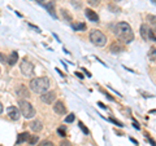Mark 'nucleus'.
<instances>
[{
  "mask_svg": "<svg viewBox=\"0 0 156 146\" xmlns=\"http://www.w3.org/2000/svg\"><path fill=\"white\" fill-rule=\"evenodd\" d=\"M115 34L121 41L126 43V44H129V43H131L134 40L133 28L130 27V25L128 22H119L117 23L116 28H115Z\"/></svg>",
  "mask_w": 156,
  "mask_h": 146,
  "instance_id": "1",
  "label": "nucleus"
},
{
  "mask_svg": "<svg viewBox=\"0 0 156 146\" xmlns=\"http://www.w3.org/2000/svg\"><path fill=\"white\" fill-rule=\"evenodd\" d=\"M30 88L33 92L35 93H46L48 92V88H50V80L44 76H39V78H34L30 81Z\"/></svg>",
  "mask_w": 156,
  "mask_h": 146,
  "instance_id": "2",
  "label": "nucleus"
},
{
  "mask_svg": "<svg viewBox=\"0 0 156 146\" xmlns=\"http://www.w3.org/2000/svg\"><path fill=\"white\" fill-rule=\"evenodd\" d=\"M18 105H20V111H21V114L25 116L26 119H31L33 116L35 115V110H34L33 105L30 102H27L26 100H20Z\"/></svg>",
  "mask_w": 156,
  "mask_h": 146,
  "instance_id": "3",
  "label": "nucleus"
},
{
  "mask_svg": "<svg viewBox=\"0 0 156 146\" xmlns=\"http://www.w3.org/2000/svg\"><path fill=\"white\" fill-rule=\"evenodd\" d=\"M90 40L95 47H104L107 43V36L99 30H92L90 32Z\"/></svg>",
  "mask_w": 156,
  "mask_h": 146,
  "instance_id": "4",
  "label": "nucleus"
},
{
  "mask_svg": "<svg viewBox=\"0 0 156 146\" xmlns=\"http://www.w3.org/2000/svg\"><path fill=\"white\" fill-rule=\"evenodd\" d=\"M20 70H21L23 76H33L34 75V65L26 58H23L21 65H20Z\"/></svg>",
  "mask_w": 156,
  "mask_h": 146,
  "instance_id": "5",
  "label": "nucleus"
},
{
  "mask_svg": "<svg viewBox=\"0 0 156 146\" xmlns=\"http://www.w3.org/2000/svg\"><path fill=\"white\" fill-rule=\"evenodd\" d=\"M16 95L20 97V98H29L30 97V92H29V89L26 88L25 85H22V84H20L17 88H16Z\"/></svg>",
  "mask_w": 156,
  "mask_h": 146,
  "instance_id": "6",
  "label": "nucleus"
},
{
  "mask_svg": "<svg viewBox=\"0 0 156 146\" xmlns=\"http://www.w3.org/2000/svg\"><path fill=\"white\" fill-rule=\"evenodd\" d=\"M41 100L44 102V104L50 105V104H52V102L56 100V93H55V92H46V93H43L41 96Z\"/></svg>",
  "mask_w": 156,
  "mask_h": 146,
  "instance_id": "7",
  "label": "nucleus"
},
{
  "mask_svg": "<svg viewBox=\"0 0 156 146\" xmlns=\"http://www.w3.org/2000/svg\"><path fill=\"white\" fill-rule=\"evenodd\" d=\"M7 113H8V116L9 118H11L12 120H18L20 119V113H21V111H20L16 106H9V108L7 109Z\"/></svg>",
  "mask_w": 156,
  "mask_h": 146,
  "instance_id": "8",
  "label": "nucleus"
},
{
  "mask_svg": "<svg viewBox=\"0 0 156 146\" xmlns=\"http://www.w3.org/2000/svg\"><path fill=\"white\" fill-rule=\"evenodd\" d=\"M53 111H55L56 114H58V115L66 114V108H65L64 102H62V101H57L56 104L53 105Z\"/></svg>",
  "mask_w": 156,
  "mask_h": 146,
  "instance_id": "9",
  "label": "nucleus"
},
{
  "mask_svg": "<svg viewBox=\"0 0 156 146\" xmlns=\"http://www.w3.org/2000/svg\"><path fill=\"white\" fill-rule=\"evenodd\" d=\"M139 31H140V36H142V38L144 39V40H151V39H150L151 28H150L147 25H140Z\"/></svg>",
  "mask_w": 156,
  "mask_h": 146,
  "instance_id": "10",
  "label": "nucleus"
},
{
  "mask_svg": "<svg viewBox=\"0 0 156 146\" xmlns=\"http://www.w3.org/2000/svg\"><path fill=\"white\" fill-rule=\"evenodd\" d=\"M122 49H124V47L121 45L119 41H113L109 45V51H111V53H113V55H119L120 52H122Z\"/></svg>",
  "mask_w": 156,
  "mask_h": 146,
  "instance_id": "11",
  "label": "nucleus"
},
{
  "mask_svg": "<svg viewBox=\"0 0 156 146\" xmlns=\"http://www.w3.org/2000/svg\"><path fill=\"white\" fill-rule=\"evenodd\" d=\"M85 16L89 18L91 22H98V21H99V16H98L96 12H94L92 9H86V11H85Z\"/></svg>",
  "mask_w": 156,
  "mask_h": 146,
  "instance_id": "12",
  "label": "nucleus"
},
{
  "mask_svg": "<svg viewBox=\"0 0 156 146\" xmlns=\"http://www.w3.org/2000/svg\"><path fill=\"white\" fill-rule=\"evenodd\" d=\"M30 128H31V131H34V132H41L43 129V124H42L41 120H34V121H31Z\"/></svg>",
  "mask_w": 156,
  "mask_h": 146,
  "instance_id": "13",
  "label": "nucleus"
},
{
  "mask_svg": "<svg viewBox=\"0 0 156 146\" xmlns=\"http://www.w3.org/2000/svg\"><path fill=\"white\" fill-rule=\"evenodd\" d=\"M17 60H18V53L17 52H12L11 53V56L8 57V65H11V66H13V65H16V62H17Z\"/></svg>",
  "mask_w": 156,
  "mask_h": 146,
  "instance_id": "14",
  "label": "nucleus"
},
{
  "mask_svg": "<svg viewBox=\"0 0 156 146\" xmlns=\"http://www.w3.org/2000/svg\"><path fill=\"white\" fill-rule=\"evenodd\" d=\"M147 22L150 23L151 30L156 31V16H152V14H148V16H147Z\"/></svg>",
  "mask_w": 156,
  "mask_h": 146,
  "instance_id": "15",
  "label": "nucleus"
},
{
  "mask_svg": "<svg viewBox=\"0 0 156 146\" xmlns=\"http://www.w3.org/2000/svg\"><path fill=\"white\" fill-rule=\"evenodd\" d=\"M29 137H30V134H29L27 132H22V133H20L18 134V137H17V144H22V142H25V141H29Z\"/></svg>",
  "mask_w": 156,
  "mask_h": 146,
  "instance_id": "16",
  "label": "nucleus"
},
{
  "mask_svg": "<svg viewBox=\"0 0 156 146\" xmlns=\"http://www.w3.org/2000/svg\"><path fill=\"white\" fill-rule=\"evenodd\" d=\"M46 8H47L48 13H50L53 18H57V14H56V12H55V4H53V3L51 2V3H48V4H47Z\"/></svg>",
  "mask_w": 156,
  "mask_h": 146,
  "instance_id": "17",
  "label": "nucleus"
},
{
  "mask_svg": "<svg viewBox=\"0 0 156 146\" xmlns=\"http://www.w3.org/2000/svg\"><path fill=\"white\" fill-rule=\"evenodd\" d=\"M148 58L151 61H156V48L155 47H151L150 51H148Z\"/></svg>",
  "mask_w": 156,
  "mask_h": 146,
  "instance_id": "18",
  "label": "nucleus"
},
{
  "mask_svg": "<svg viewBox=\"0 0 156 146\" xmlns=\"http://www.w3.org/2000/svg\"><path fill=\"white\" fill-rule=\"evenodd\" d=\"M73 28H74V30L83 31V30H86V25L85 23H73Z\"/></svg>",
  "mask_w": 156,
  "mask_h": 146,
  "instance_id": "19",
  "label": "nucleus"
},
{
  "mask_svg": "<svg viewBox=\"0 0 156 146\" xmlns=\"http://www.w3.org/2000/svg\"><path fill=\"white\" fill-rule=\"evenodd\" d=\"M61 14H62V17H64V19H66V21H72V16L65 11V9H61Z\"/></svg>",
  "mask_w": 156,
  "mask_h": 146,
  "instance_id": "20",
  "label": "nucleus"
},
{
  "mask_svg": "<svg viewBox=\"0 0 156 146\" xmlns=\"http://www.w3.org/2000/svg\"><path fill=\"white\" fill-rule=\"evenodd\" d=\"M38 140H39V137L37 134L35 136H30V137H29V144H30V145H35L38 142Z\"/></svg>",
  "mask_w": 156,
  "mask_h": 146,
  "instance_id": "21",
  "label": "nucleus"
},
{
  "mask_svg": "<svg viewBox=\"0 0 156 146\" xmlns=\"http://www.w3.org/2000/svg\"><path fill=\"white\" fill-rule=\"evenodd\" d=\"M101 0H87V3H89V5L91 7H98L100 4Z\"/></svg>",
  "mask_w": 156,
  "mask_h": 146,
  "instance_id": "22",
  "label": "nucleus"
},
{
  "mask_svg": "<svg viewBox=\"0 0 156 146\" xmlns=\"http://www.w3.org/2000/svg\"><path fill=\"white\" fill-rule=\"evenodd\" d=\"M78 125H80V128L82 129V132H83L85 134H89V129H87V128L85 127V124L82 123V121H78Z\"/></svg>",
  "mask_w": 156,
  "mask_h": 146,
  "instance_id": "23",
  "label": "nucleus"
},
{
  "mask_svg": "<svg viewBox=\"0 0 156 146\" xmlns=\"http://www.w3.org/2000/svg\"><path fill=\"white\" fill-rule=\"evenodd\" d=\"M74 119H76V116H74V114H69L65 118V121L66 123H73V121H74Z\"/></svg>",
  "mask_w": 156,
  "mask_h": 146,
  "instance_id": "24",
  "label": "nucleus"
},
{
  "mask_svg": "<svg viewBox=\"0 0 156 146\" xmlns=\"http://www.w3.org/2000/svg\"><path fill=\"white\" fill-rule=\"evenodd\" d=\"M38 146H53V144L51 142V141H47L46 140V141H42V142L39 144Z\"/></svg>",
  "mask_w": 156,
  "mask_h": 146,
  "instance_id": "25",
  "label": "nucleus"
},
{
  "mask_svg": "<svg viewBox=\"0 0 156 146\" xmlns=\"http://www.w3.org/2000/svg\"><path fill=\"white\" fill-rule=\"evenodd\" d=\"M109 121H112V123H115L116 125H119V127H124V125H122V123H121V121L116 120V119H113V118H109Z\"/></svg>",
  "mask_w": 156,
  "mask_h": 146,
  "instance_id": "26",
  "label": "nucleus"
},
{
  "mask_svg": "<svg viewBox=\"0 0 156 146\" xmlns=\"http://www.w3.org/2000/svg\"><path fill=\"white\" fill-rule=\"evenodd\" d=\"M60 146H72V144L69 142V141H66V140H62L60 142Z\"/></svg>",
  "mask_w": 156,
  "mask_h": 146,
  "instance_id": "27",
  "label": "nucleus"
},
{
  "mask_svg": "<svg viewBox=\"0 0 156 146\" xmlns=\"http://www.w3.org/2000/svg\"><path fill=\"white\" fill-rule=\"evenodd\" d=\"M57 133L60 134V136H62V137H64V136H66V134H65V132H64V129H62V128H58V129H57Z\"/></svg>",
  "mask_w": 156,
  "mask_h": 146,
  "instance_id": "28",
  "label": "nucleus"
},
{
  "mask_svg": "<svg viewBox=\"0 0 156 146\" xmlns=\"http://www.w3.org/2000/svg\"><path fill=\"white\" fill-rule=\"evenodd\" d=\"M0 62H5V57H4L2 53H0Z\"/></svg>",
  "mask_w": 156,
  "mask_h": 146,
  "instance_id": "29",
  "label": "nucleus"
},
{
  "mask_svg": "<svg viewBox=\"0 0 156 146\" xmlns=\"http://www.w3.org/2000/svg\"><path fill=\"white\" fill-rule=\"evenodd\" d=\"M76 75H77L78 78H80V79H83V75H82L81 72H78V71H77V72H76Z\"/></svg>",
  "mask_w": 156,
  "mask_h": 146,
  "instance_id": "30",
  "label": "nucleus"
},
{
  "mask_svg": "<svg viewBox=\"0 0 156 146\" xmlns=\"http://www.w3.org/2000/svg\"><path fill=\"white\" fill-rule=\"evenodd\" d=\"M3 110H4V108H3V105H2V102H0V114L3 113Z\"/></svg>",
  "mask_w": 156,
  "mask_h": 146,
  "instance_id": "31",
  "label": "nucleus"
},
{
  "mask_svg": "<svg viewBox=\"0 0 156 146\" xmlns=\"http://www.w3.org/2000/svg\"><path fill=\"white\" fill-rule=\"evenodd\" d=\"M134 127H135L136 129H139V125H138V124H136V123H135V121H134Z\"/></svg>",
  "mask_w": 156,
  "mask_h": 146,
  "instance_id": "32",
  "label": "nucleus"
},
{
  "mask_svg": "<svg viewBox=\"0 0 156 146\" xmlns=\"http://www.w3.org/2000/svg\"><path fill=\"white\" fill-rule=\"evenodd\" d=\"M151 2H152V3L155 4V5H156V0H151Z\"/></svg>",
  "mask_w": 156,
  "mask_h": 146,
  "instance_id": "33",
  "label": "nucleus"
},
{
  "mask_svg": "<svg viewBox=\"0 0 156 146\" xmlns=\"http://www.w3.org/2000/svg\"><path fill=\"white\" fill-rule=\"evenodd\" d=\"M0 71H2V70H0Z\"/></svg>",
  "mask_w": 156,
  "mask_h": 146,
  "instance_id": "34",
  "label": "nucleus"
}]
</instances>
